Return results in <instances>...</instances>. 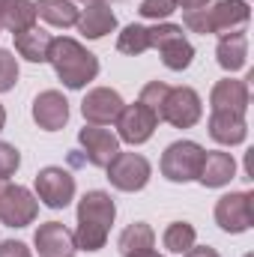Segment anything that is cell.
<instances>
[{
	"label": "cell",
	"instance_id": "1",
	"mask_svg": "<svg viewBox=\"0 0 254 257\" xmlns=\"http://www.w3.org/2000/svg\"><path fill=\"white\" fill-rule=\"evenodd\" d=\"M117 218V206L108 192H87L78 200V230H75V245L78 251H99L108 242L111 224Z\"/></svg>",
	"mask_w": 254,
	"mask_h": 257
},
{
	"label": "cell",
	"instance_id": "2",
	"mask_svg": "<svg viewBox=\"0 0 254 257\" xmlns=\"http://www.w3.org/2000/svg\"><path fill=\"white\" fill-rule=\"evenodd\" d=\"M48 63L54 66L57 78L63 81L69 90H81V87H87L99 75V57L93 51H87L78 39H69V36L51 39Z\"/></svg>",
	"mask_w": 254,
	"mask_h": 257
},
{
	"label": "cell",
	"instance_id": "3",
	"mask_svg": "<svg viewBox=\"0 0 254 257\" xmlns=\"http://www.w3.org/2000/svg\"><path fill=\"white\" fill-rule=\"evenodd\" d=\"M150 48H156L162 54V63L171 72H183L194 60V48L183 36V27H177V24H156V27H150Z\"/></svg>",
	"mask_w": 254,
	"mask_h": 257
},
{
	"label": "cell",
	"instance_id": "4",
	"mask_svg": "<svg viewBox=\"0 0 254 257\" xmlns=\"http://www.w3.org/2000/svg\"><path fill=\"white\" fill-rule=\"evenodd\" d=\"M203 165V147L194 141H177L162 153V177L171 183H191L197 180Z\"/></svg>",
	"mask_w": 254,
	"mask_h": 257
},
{
	"label": "cell",
	"instance_id": "5",
	"mask_svg": "<svg viewBox=\"0 0 254 257\" xmlns=\"http://www.w3.org/2000/svg\"><path fill=\"white\" fill-rule=\"evenodd\" d=\"M105 171H108V183L117 192H141L153 177V168L141 153H123V150L111 159Z\"/></svg>",
	"mask_w": 254,
	"mask_h": 257
},
{
	"label": "cell",
	"instance_id": "6",
	"mask_svg": "<svg viewBox=\"0 0 254 257\" xmlns=\"http://www.w3.org/2000/svg\"><path fill=\"white\" fill-rule=\"evenodd\" d=\"M215 224L224 233H245L254 224V194L230 192L215 203Z\"/></svg>",
	"mask_w": 254,
	"mask_h": 257
},
{
	"label": "cell",
	"instance_id": "7",
	"mask_svg": "<svg viewBox=\"0 0 254 257\" xmlns=\"http://www.w3.org/2000/svg\"><path fill=\"white\" fill-rule=\"evenodd\" d=\"M39 215V197H33L30 189L24 186H9L0 194V221L6 227H27Z\"/></svg>",
	"mask_w": 254,
	"mask_h": 257
},
{
	"label": "cell",
	"instance_id": "8",
	"mask_svg": "<svg viewBox=\"0 0 254 257\" xmlns=\"http://www.w3.org/2000/svg\"><path fill=\"white\" fill-rule=\"evenodd\" d=\"M203 117L200 96L191 87H171L162 105V123H171L177 128H191Z\"/></svg>",
	"mask_w": 254,
	"mask_h": 257
},
{
	"label": "cell",
	"instance_id": "9",
	"mask_svg": "<svg viewBox=\"0 0 254 257\" xmlns=\"http://www.w3.org/2000/svg\"><path fill=\"white\" fill-rule=\"evenodd\" d=\"M36 197L51 206V209H66L75 197V177L63 168H42L36 174Z\"/></svg>",
	"mask_w": 254,
	"mask_h": 257
},
{
	"label": "cell",
	"instance_id": "10",
	"mask_svg": "<svg viewBox=\"0 0 254 257\" xmlns=\"http://www.w3.org/2000/svg\"><path fill=\"white\" fill-rule=\"evenodd\" d=\"M156 126H159V117L147 105H141V102L123 105V111L117 117V138L132 144V147H138V144H147L153 138Z\"/></svg>",
	"mask_w": 254,
	"mask_h": 257
},
{
	"label": "cell",
	"instance_id": "11",
	"mask_svg": "<svg viewBox=\"0 0 254 257\" xmlns=\"http://www.w3.org/2000/svg\"><path fill=\"white\" fill-rule=\"evenodd\" d=\"M123 96L111 87H96L84 96L81 102V114L90 126H108V123H117L120 111H123Z\"/></svg>",
	"mask_w": 254,
	"mask_h": 257
},
{
	"label": "cell",
	"instance_id": "12",
	"mask_svg": "<svg viewBox=\"0 0 254 257\" xmlns=\"http://www.w3.org/2000/svg\"><path fill=\"white\" fill-rule=\"evenodd\" d=\"M78 144L93 168H108L111 159L120 153V138L102 126H84L78 132Z\"/></svg>",
	"mask_w": 254,
	"mask_h": 257
},
{
	"label": "cell",
	"instance_id": "13",
	"mask_svg": "<svg viewBox=\"0 0 254 257\" xmlns=\"http://www.w3.org/2000/svg\"><path fill=\"white\" fill-rule=\"evenodd\" d=\"M251 18V9L245 0H218L215 6H206V30L209 33H233L242 30Z\"/></svg>",
	"mask_w": 254,
	"mask_h": 257
},
{
	"label": "cell",
	"instance_id": "14",
	"mask_svg": "<svg viewBox=\"0 0 254 257\" xmlns=\"http://www.w3.org/2000/svg\"><path fill=\"white\" fill-rule=\"evenodd\" d=\"M33 245H36L39 257H75V251H78L75 233L60 221L39 224V230L33 233Z\"/></svg>",
	"mask_w": 254,
	"mask_h": 257
},
{
	"label": "cell",
	"instance_id": "15",
	"mask_svg": "<svg viewBox=\"0 0 254 257\" xmlns=\"http://www.w3.org/2000/svg\"><path fill=\"white\" fill-rule=\"evenodd\" d=\"M33 120L45 132H60L69 123V102H66V96L57 93V90L39 93L33 99Z\"/></svg>",
	"mask_w": 254,
	"mask_h": 257
},
{
	"label": "cell",
	"instance_id": "16",
	"mask_svg": "<svg viewBox=\"0 0 254 257\" xmlns=\"http://www.w3.org/2000/svg\"><path fill=\"white\" fill-rule=\"evenodd\" d=\"M236 174V162L230 153H221V150H209L203 153V165H200V174H197V183L203 189H221L233 180Z\"/></svg>",
	"mask_w": 254,
	"mask_h": 257
},
{
	"label": "cell",
	"instance_id": "17",
	"mask_svg": "<svg viewBox=\"0 0 254 257\" xmlns=\"http://www.w3.org/2000/svg\"><path fill=\"white\" fill-rule=\"evenodd\" d=\"M209 138L224 144V147H236L248 138V123L245 114H233V111H212L209 114Z\"/></svg>",
	"mask_w": 254,
	"mask_h": 257
},
{
	"label": "cell",
	"instance_id": "18",
	"mask_svg": "<svg viewBox=\"0 0 254 257\" xmlns=\"http://www.w3.org/2000/svg\"><path fill=\"white\" fill-rule=\"evenodd\" d=\"M75 27L87 39H102L117 30V15L111 12L108 3H87V9H81V15H78Z\"/></svg>",
	"mask_w": 254,
	"mask_h": 257
},
{
	"label": "cell",
	"instance_id": "19",
	"mask_svg": "<svg viewBox=\"0 0 254 257\" xmlns=\"http://www.w3.org/2000/svg\"><path fill=\"white\" fill-rule=\"evenodd\" d=\"M209 105L212 111H233V114H245L248 111V84L236 81V78H224L212 87L209 93Z\"/></svg>",
	"mask_w": 254,
	"mask_h": 257
},
{
	"label": "cell",
	"instance_id": "20",
	"mask_svg": "<svg viewBox=\"0 0 254 257\" xmlns=\"http://www.w3.org/2000/svg\"><path fill=\"white\" fill-rule=\"evenodd\" d=\"M215 57L218 66L224 72H239L248 63V33L245 30H233V33H224L218 39V48H215Z\"/></svg>",
	"mask_w": 254,
	"mask_h": 257
},
{
	"label": "cell",
	"instance_id": "21",
	"mask_svg": "<svg viewBox=\"0 0 254 257\" xmlns=\"http://www.w3.org/2000/svg\"><path fill=\"white\" fill-rule=\"evenodd\" d=\"M51 33L42 30V27H27L21 33H15V51L30 60V63H48V48H51Z\"/></svg>",
	"mask_w": 254,
	"mask_h": 257
},
{
	"label": "cell",
	"instance_id": "22",
	"mask_svg": "<svg viewBox=\"0 0 254 257\" xmlns=\"http://www.w3.org/2000/svg\"><path fill=\"white\" fill-rule=\"evenodd\" d=\"M36 24V3L33 0H0V27L12 36Z\"/></svg>",
	"mask_w": 254,
	"mask_h": 257
},
{
	"label": "cell",
	"instance_id": "23",
	"mask_svg": "<svg viewBox=\"0 0 254 257\" xmlns=\"http://www.w3.org/2000/svg\"><path fill=\"white\" fill-rule=\"evenodd\" d=\"M153 245H156V233H153V227H150L147 221H135V224H129L126 230L120 233V239H117V248H120V254L123 257L144 254V251H150Z\"/></svg>",
	"mask_w": 254,
	"mask_h": 257
},
{
	"label": "cell",
	"instance_id": "24",
	"mask_svg": "<svg viewBox=\"0 0 254 257\" xmlns=\"http://www.w3.org/2000/svg\"><path fill=\"white\" fill-rule=\"evenodd\" d=\"M81 9L72 0H36V18L48 21L51 27H75Z\"/></svg>",
	"mask_w": 254,
	"mask_h": 257
},
{
	"label": "cell",
	"instance_id": "25",
	"mask_svg": "<svg viewBox=\"0 0 254 257\" xmlns=\"http://www.w3.org/2000/svg\"><path fill=\"white\" fill-rule=\"evenodd\" d=\"M117 51L129 54V57H138V54L150 51V27H141V24L123 27V33L117 36Z\"/></svg>",
	"mask_w": 254,
	"mask_h": 257
},
{
	"label": "cell",
	"instance_id": "26",
	"mask_svg": "<svg viewBox=\"0 0 254 257\" xmlns=\"http://www.w3.org/2000/svg\"><path fill=\"white\" fill-rule=\"evenodd\" d=\"M194 239H197V233H194V227H191L189 221H174V224H168V227H165V236H162L165 248L174 251V254H186L191 245H194Z\"/></svg>",
	"mask_w": 254,
	"mask_h": 257
},
{
	"label": "cell",
	"instance_id": "27",
	"mask_svg": "<svg viewBox=\"0 0 254 257\" xmlns=\"http://www.w3.org/2000/svg\"><path fill=\"white\" fill-rule=\"evenodd\" d=\"M168 90H171V87H168L165 81H150V84L141 90V99H138L141 105H147V108H150V111L159 117V123H162V105H165V96H168Z\"/></svg>",
	"mask_w": 254,
	"mask_h": 257
},
{
	"label": "cell",
	"instance_id": "28",
	"mask_svg": "<svg viewBox=\"0 0 254 257\" xmlns=\"http://www.w3.org/2000/svg\"><path fill=\"white\" fill-rule=\"evenodd\" d=\"M138 12L144 18H153V21H165V18H171L177 12V3L174 0H141Z\"/></svg>",
	"mask_w": 254,
	"mask_h": 257
},
{
	"label": "cell",
	"instance_id": "29",
	"mask_svg": "<svg viewBox=\"0 0 254 257\" xmlns=\"http://www.w3.org/2000/svg\"><path fill=\"white\" fill-rule=\"evenodd\" d=\"M15 81H18V60L6 48H0V93L12 90Z\"/></svg>",
	"mask_w": 254,
	"mask_h": 257
},
{
	"label": "cell",
	"instance_id": "30",
	"mask_svg": "<svg viewBox=\"0 0 254 257\" xmlns=\"http://www.w3.org/2000/svg\"><path fill=\"white\" fill-rule=\"evenodd\" d=\"M18 165H21V153L12 144L0 141V180H9L18 171Z\"/></svg>",
	"mask_w": 254,
	"mask_h": 257
},
{
	"label": "cell",
	"instance_id": "31",
	"mask_svg": "<svg viewBox=\"0 0 254 257\" xmlns=\"http://www.w3.org/2000/svg\"><path fill=\"white\" fill-rule=\"evenodd\" d=\"M0 257H33V254H30V248L24 242L6 239V242H0Z\"/></svg>",
	"mask_w": 254,
	"mask_h": 257
},
{
	"label": "cell",
	"instance_id": "32",
	"mask_svg": "<svg viewBox=\"0 0 254 257\" xmlns=\"http://www.w3.org/2000/svg\"><path fill=\"white\" fill-rule=\"evenodd\" d=\"M183 257H221V254H218L215 248H209V245H200V248H197V245H191Z\"/></svg>",
	"mask_w": 254,
	"mask_h": 257
},
{
	"label": "cell",
	"instance_id": "33",
	"mask_svg": "<svg viewBox=\"0 0 254 257\" xmlns=\"http://www.w3.org/2000/svg\"><path fill=\"white\" fill-rule=\"evenodd\" d=\"M174 3H177V6H183V9L189 12V9H203V6H209L212 0H174Z\"/></svg>",
	"mask_w": 254,
	"mask_h": 257
},
{
	"label": "cell",
	"instance_id": "34",
	"mask_svg": "<svg viewBox=\"0 0 254 257\" xmlns=\"http://www.w3.org/2000/svg\"><path fill=\"white\" fill-rule=\"evenodd\" d=\"M6 126V108H3V105H0V128Z\"/></svg>",
	"mask_w": 254,
	"mask_h": 257
},
{
	"label": "cell",
	"instance_id": "35",
	"mask_svg": "<svg viewBox=\"0 0 254 257\" xmlns=\"http://www.w3.org/2000/svg\"><path fill=\"white\" fill-rule=\"evenodd\" d=\"M135 257H162V254H156V251L150 248V251H144V254H135Z\"/></svg>",
	"mask_w": 254,
	"mask_h": 257
},
{
	"label": "cell",
	"instance_id": "36",
	"mask_svg": "<svg viewBox=\"0 0 254 257\" xmlns=\"http://www.w3.org/2000/svg\"><path fill=\"white\" fill-rule=\"evenodd\" d=\"M81 3H108V0H81ZM117 3V0H114Z\"/></svg>",
	"mask_w": 254,
	"mask_h": 257
},
{
	"label": "cell",
	"instance_id": "37",
	"mask_svg": "<svg viewBox=\"0 0 254 257\" xmlns=\"http://www.w3.org/2000/svg\"><path fill=\"white\" fill-rule=\"evenodd\" d=\"M3 189H6V180H0V194H3Z\"/></svg>",
	"mask_w": 254,
	"mask_h": 257
},
{
	"label": "cell",
	"instance_id": "38",
	"mask_svg": "<svg viewBox=\"0 0 254 257\" xmlns=\"http://www.w3.org/2000/svg\"><path fill=\"white\" fill-rule=\"evenodd\" d=\"M0 30H3V27H0Z\"/></svg>",
	"mask_w": 254,
	"mask_h": 257
}]
</instances>
